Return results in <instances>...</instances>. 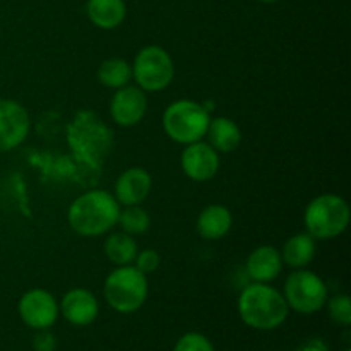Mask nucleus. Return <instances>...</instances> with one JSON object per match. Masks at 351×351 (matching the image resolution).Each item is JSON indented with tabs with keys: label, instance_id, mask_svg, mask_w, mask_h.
Instances as JSON below:
<instances>
[{
	"label": "nucleus",
	"instance_id": "2eb2a0df",
	"mask_svg": "<svg viewBox=\"0 0 351 351\" xmlns=\"http://www.w3.org/2000/svg\"><path fill=\"white\" fill-rule=\"evenodd\" d=\"M233 215L226 206L209 204L199 213L195 230L206 240H219L232 230Z\"/></svg>",
	"mask_w": 351,
	"mask_h": 351
},
{
	"label": "nucleus",
	"instance_id": "f257e3e1",
	"mask_svg": "<svg viewBox=\"0 0 351 351\" xmlns=\"http://www.w3.org/2000/svg\"><path fill=\"white\" fill-rule=\"evenodd\" d=\"M120 204L106 191H88L71 202L67 211L69 226L86 239L106 235L119 225Z\"/></svg>",
	"mask_w": 351,
	"mask_h": 351
},
{
	"label": "nucleus",
	"instance_id": "9b49d317",
	"mask_svg": "<svg viewBox=\"0 0 351 351\" xmlns=\"http://www.w3.org/2000/svg\"><path fill=\"white\" fill-rule=\"evenodd\" d=\"M147 112V96L139 86L127 84L115 89L110 99V117L120 127H134L143 122Z\"/></svg>",
	"mask_w": 351,
	"mask_h": 351
},
{
	"label": "nucleus",
	"instance_id": "bb28decb",
	"mask_svg": "<svg viewBox=\"0 0 351 351\" xmlns=\"http://www.w3.org/2000/svg\"><path fill=\"white\" fill-rule=\"evenodd\" d=\"M259 2H264V3H273V2H276V0H259Z\"/></svg>",
	"mask_w": 351,
	"mask_h": 351
},
{
	"label": "nucleus",
	"instance_id": "0eeeda50",
	"mask_svg": "<svg viewBox=\"0 0 351 351\" xmlns=\"http://www.w3.org/2000/svg\"><path fill=\"white\" fill-rule=\"evenodd\" d=\"M175 64L171 55L158 45L137 51L132 62V79L144 93H160L173 82Z\"/></svg>",
	"mask_w": 351,
	"mask_h": 351
},
{
	"label": "nucleus",
	"instance_id": "6e6552de",
	"mask_svg": "<svg viewBox=\"0 0 351 351\" xmlns=\"http://www.w3.org/2000/svg\"><path fill=\"white\" fill-rule=\"evenodd\" d=\"M17 312H19L21 321L34 331L50 329L60 315L57 298L43 288H33L26 291L19 298Z\"/></svg>",
	"mask_w": 351,
	"mask_h": 351
},
{
	"label": "nucleus",
	"instance_id": "a211bd4d",
	"mask_svg": "<svg viewBox=\"0 0 351 351\" xmlns=\"http://www.w3.org/2000/svg\"><path fill=\"white\" fill-rule=\"evenodd\" d=\"M317 240L307 232L295 233L293 237L285 242L281 252V259L283 264L290 266L291 269H304L308 264L314 261L315 254H317Z\"/></svg>",
	"mask_w": 351,
	"mask_h": 351
},
{
	"label": "nucleus",
	"instance_id": "412c9836",
	"mask_svg": "<svg viewBox=\"0 0 351 351\" xmlns=\"http://www.w3.org/2000/svg\"><path fill=\"white\" fill-rule=\"evenodd\" d=\"M119 225L122 232L129 233V235H143L149 230L151 226V216L143 206H123L120 209L119 215Z\"/></svg>",
	"mask_w": 351,
	"mask_h": 351
},
{
	"label": "nucleus",
	"instance_id": "7ed1b4c3",
	"mask_svg": "<svg viewBox=\"0 0 351 351\" xmlns=\"http://www.w3.org/2000/svg\"><path fill=\"white\" fill-rule=\"evenodd\" d=\"M350 206L341 195L321 194L312 199L304 213V225L315 240H332L348 230Z\"/></svg>",
	"mask_w": 351,
	"mask_h": 351
},
{
	"label": "nucleus",
	"instance_id": "dca6fc26",
	"mask_svg": "<svg viewBox=\"0 0 351 351\" xmlns=\"http://www.w3.org/2000/svg\"><path fill=\"white\" fill-rule=\"evenodd\" d=\"M208 143L221 153H233L242 143V129L235 120L228 117H215L209 120L208 130H206Z\"/></svg>",
	"mask_w": 351,
	"mask_h": 351
},
{
	"label": "nucleus",
	"instance_id": "393cba45",
	"mask_svg": "<svg viewBox=\"0 0 351 351\" xmlns=\"http://www.w3.org/2000/svg\"><path fill=\"white\" fill-rule=\"evenodd\" d=\"M33 348L34 351H55L57 338L48 329H41V331H36V336L33 338Z\"/></svg>",
	"mask_w": 351,
	"mask_h": 351
},
{
	"label": "nucleus",
	"instance_id": "20e7f679",
	"mask_svg": "<svg viewBox=\"0 0 351 351\" xmlns=\"http://www.w3.org/2000/svg\"><path fill=\"white\" fill-rule=\"evenodd\" d=\"M149 285L147 276L141 273L134 264L117 266L106 276L103 295L110 307L119 314H134L147 300Z\"/></svg>",
	"mask_w": 351,
	"mask_h": 351
},
{
	"label": "nucleus",
	"instance_id": "ddd939ff",
	"mask_svg": "<svg viewBox=\"0 0 351 351\" xmlns=\"http://www.w3.org/2000/svg\"><path fill=\"white\" fill-rule=\"evenodd\" d=\"M153 178L147 170L141 167L127 168L115 182L113 197L120 206H139L149 197Z\"/></svg>",
	"mask_w": 351,
	"mask_h": 351
},
{
	"label": "nucleus",
	"instance_id": "9d476101",
	"mask_svg": "<svg viewBox=\"0 0 351 351\" xmlns=\"http://www.w3.org/2000/svg\"><path fill=\"white\" fill-rule=\"evenodd\" d=\"M182 171L187 175V178L194 182H209L218 175L221 160L219 153L204 141L191 143L184 147L180 154Z\"/></svg>",
	"mask_w": 351,
	"mask_h": 351
},
{
	"label": "nucleus",
	"instance_id": "4be33fe9",
	"mask_svg": "<svg viewBox=\"0 0 351 351\" xmlns=\"http://www.w3.org/2000/svg\"><path fill=\"white\" fill-rule=\"evenodd\" d=\"M326 307H328L329 317H331L336 324L345 326V328H348L351 324V302L348 295L338 293L335 295V297L328 298Z\"/></svg>",
	"mask_w": 351,
	"mask_h": 351
},
{
	"label": "nucleus",
	"instance_id": "cd10ccee",
	"mask_svg": "<svg viewBox=\"0 0 351 351\" xmlns=\"http://www.w3.org/2000/svg\"><path fill=\"white\" fill-rule=\"evenodd\" d=\"M345 351H351V350H350V348H348V350H345Z\"/></svg>",
	"mask_w": 351,
	"mask_h": 351
},
{
	"label": "nucleus",
	"instance_id": "423d86ee",
	"mask_svg": "<svg viewBox=\"0 0 351 351\" xmlns=\"http://www.w3.org/2000/svg\"><path fill=\"white\" fill-rule=\"evenodd\" d=\"M283 297L290 311L302 315H311L322 311L329 298L328 285L314 271L295 269L287 278L283 287Z\"/></svg>",
	"mask_w": 351,
	"mask_h": 351
},
{
	"label": "nucleus",
	"instance_id": "aec40b11",
	"mask_svg": "<svg viewBox=\"0 0 351 351\" xmlns=\"http://www.w3.org/2000/svg\"><path fill=\"white\" fill-rule=\"evenodd\" d=\"M98 81L105 88L120 89L132 81V65L120 57L106 58L98 69Z\"/></svg>",
	"mask_w": 351,
	"mask_h": 351
},
{
	"label": "nucleus",
	"instance_id": "b1692460",
	"mask_svg": "<svg viewBox=\"0 0 351 351\" xmlns=\"http://www.w3.org/2000/svg\"><path fill=\"white\" fill-rule=\"evenodd\" d=\"M160 264H161V256L160 252L154 249L139 250L136 259H134V266H136L141 273L146 274V276L147 274L154 273V271L160 267Z\"/></svg>",
	"mask_w": 351,
	"mask_h": 351
},
{
	"label": "nucleus",
	"instance_id": "f8f14e48",
	"mask_svg": "<svg viewBox=\"0 0 351 351\" xmlns=\"http://www.w3.org/2000/svg\"><path fill=\"white\" fill-rule=\"evenodd\" d=\"M60 314L65 321L77 328L93 324L99 314V304L95 293L86 288H72L64 295L62 302L58 304Z\"/></svg>",
	"mask_w": 351,
	"mask_h": 351
},
{
	"label": "nucleus",
	"instance_id": "f3484780",
	"mask_svg": "<svg viewBox=\"0 0 351 351\" xmlns=\"http://www.w3.org/2000/svg\"><path fill=\"white\" fill-rule=\"evenodd\" d=\"M88 19L99 29H115L125 21L127 5L123 0H88Z\"/></svg>",
	"mask_w": 351,
	"mask_h": 351
},
{
	"label": "nucleus",
	"instance_id": "39448f33",
	"mask_svg": "<svg viewBox=\"0 0 351 351\" xmlns=\"http://www.w3.org/2000/svg\"><path fill=\"white\" fill-rule=\"evenodd\" d=\"M209 115L208 110L194 99H177L163 112V130L177 144L197 143L206 137Z\"/></svg>",
	"mask_w": 351,
	"mask_h": 351
},
{
	"label": "nucleus",
	"instance_id": "f03ea898",
	"mask_svg": "<svg viewBox=\"0 0 351 351\" xmlns=\"http://www.w3.org/2000/svg\"><path fill=\"white\" fill-rule=\"evenodd\" d=\"M239 315L249 328L257 331H273L285 324L290 308L283 293L269 283L247 285L237 302Z\"/></svg>",
	"mask_w": 351,
	"mask_h": 351
},
{
	"label": "nucleus",
	"instance_id": "4468645a",
	"mask_svg": "<svg viewBox=\"0 0 351 351\" xmlns=\"http://www.w3.org/2000/svg\"><path fill=\"white\" fill-rule=\"evenodd\" d=\"M281 252L273 245H259L249 254L245 263V271L249 278L256 283H271L283 271Z\"/></svg>",
	"mask_w": 351,
	"mask_h": 351
},
{
	"label": "nucleus",
	"instance_id": "a878e982",
	"mask_svg": "<svg viewBox=\"0 0 351 351\" xmlns=\"http://www.w3.org/2000/svg\"><path fill=\"white\" fill-rule=\"evenodd\" d=\"M297 351H329V348L321 339H311V341L304 343Z\"/></svg>",
	"mask_w": 351,
	"mask_h": 351
},
{
	"label": "nucleus",
	"instance_id": "5701e85b",
	"mask_svg": "<svg viewBox=\"0 0 351 351\" xmlns=\"http://www.w3.org/2000/svg\"><path fill=\"white\" fill-rule=\"evenodd\" d=\"M173 351H215V346L201 332H187L178 339Z\"/></svg>",
	"mask_w": 351,
	"mask_h": 351
},
{
	"label": "nucleus",
	"instance_id": "1a4fd4ad",
	"mask_svg": "<svg viewBox=\"0 0 351 351\" xmlns=\"http://www.w3.org/2000/svg\"><path fill=\"white\" fill-rule=\"evenodd\" d=\"M31 129L27 110L14 99H0V153H9L26 141Z\"/></svg>",
	"mask_w": 351,
	"mask_h": 351
},
{
	"label": "nucleus",
	"instance_id": "6ab92c4d",
	"mask_svg": "<svg viewBox=\"0 0 351 351\" xmlns=\"http://www.w3.org/2000/svg\"><path fill=\"white\" fill-rule=\"evenodd\" d=\"M103 252L115 266H129V264H134L139 249L132 235L125 232H115L106 237L103 243Z\"/></svg>",
	"mask_w": 351,
	"mask_h": 351
}]
</instances>
